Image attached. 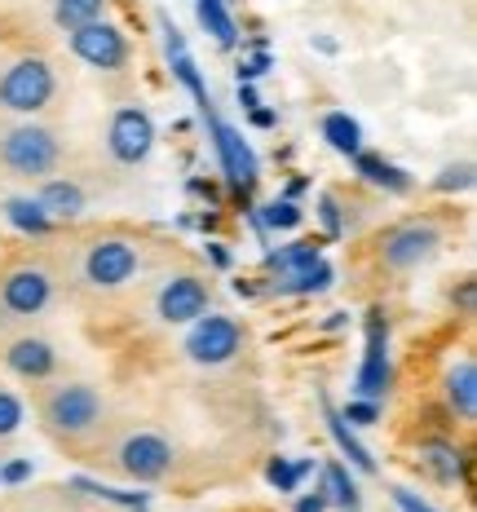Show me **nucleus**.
Segmentation results:
<instances>
[{
    "instance_id": "nucleus-1",
    "label": "nucleus",
    "mask_w": 477,
    "mask_h": 512,
    "mask_svg": "<svg viewBox=\"0 0 477 512\" xmlns=\"http://www.w3.org/2000/svg\"><path fill=\"white\" fill-rule=\"evenodd\" d=\"M40 420L53 437L62 442H84L102 429L106 420V402L93 384H53L40 398Z\"/></svg>"
},
{
    "instance_id": "nucleus-2",
    "label": "nucleus",
    "mask_w": 477,
    "mask_h": 512,
    "mask_svg": "<svg viewBox=\"0 0 477 512\" xmlns=\"http://www.w3.org/2000/svg\"><path fill=\"white\" fill-rule=\"evenodd\" d=\"M142 274V248L129 234H98L80 248V283L89 292H124Z\"/></svg>"
},
{
    "instance_id": "nucleus-3",
    "label": "nucleus",
    "mask_w": 477,
    "mask_h": 512,
    "mask_svg": "<svg viewBox=\"0 0 477 512\" xmlns=\"http://www.w3.org/2000/svg\"><path fill=\"white\" fill-rule=\"evenodd\" d=\"M0 164L14 177H49L62 164V142L45 124H18L0 137Z\"/></svg>"
},
{
    "instance_id": "nucleus-4",
    "label": "nucleus",
    "mask_w": 477,
    "mask_h": 512,
    "mask_svg": "<svg viewBox=\"0 0 477 512\" xmlns=\"http://www.w3.org/2000/svg\"><path fill=\"white\" fill-rule=\"evenodd\" d=\"M58 93V76L45 58H18L0 76V106L14 115H40Z\"/></svg>"
},
{
    "instance_id": "nucleus-5",
    "label": "nucleus",
    "mask_w": 477,
    "mask_h": 512,
    "mask_svg": "<svg viewBox=\"0 0 477 512\" xmlns=\"http://www.w3.org/2000/svg\"><path fill=\"white\" fill-rule=\"evenodd\" d=\"M438 248H442V234H438V226H429V221H402V226H389L376 243L385 270H416V265H424Z\"/></svg>"
},
{
    "instance_id": "nucleus-6",
    "label": "nucleus",
    "mask_w": 477,
    "mask_h": 512,
    "mask_svg": "<svg viewBox=\"0 0 477 512\" xmlns=\"http://www.w3.org/2000/svg\"><path fill=\"white\" fill-rule=\"evenodd\" d=\"M239 345H243V327L230 314H208V318L199 314L186 336V354L199 367H221V362L239 354Z\"/></svg>"
},
{
    "instance_id": "nucleus-7",
    "label": "nucleus",
    "mask_w": 477,
    "mask_h": 512,
    "mask_svg": "<svg viewBox=\"0 0 477 512\" xmlns=\"http://www.w3.org/2000/svg\"><path fill=\"white\" fill-rule=\"evenodd\" d=\"M53 301V274L45 265H14L0 279V309L14 318H36Z\"/></svg>"
},
{
    "instance_id": "nucleus-8",
    "label": "nucleus",
    "mask_w": 477,
    "mask_h": 512,
    "mask_svg": "<svg viewBox=\"0 0 477 512\" xmlns=\"http://www.w3.org/2000/svg\"><path fill=\"white\" fill-rule=\"evenodd\" d=\"M394 384V367H389V318L385 309H371L367 314V349H363V367L354 376L358 398L380 402Z\"/></svg>"
},
{
    "instance_id": "nucleus-9",
    "label": "nucleus",
    "mask_w": 477,
    "mask_h": 512,
    "mask_svg": "<svg viewBox=\"0 0 477 512\" xmlns=\"http://www.w3.org/2000/svg\"><path fill=\"white\" fill-rule=\"evenodd\" d=\"M115 464H120L124 477H133V482H142V486L164 482V477L173 473V446L159 433H129L120 442V451H115Z\"/></svg>"
},
{
    "instance_id": "nucleus-10",
    "label": "nucleus",
    "mask_w": 477,
    "mask_h": 512,
    "mask_svg": "<svg viewBox=\"0 0 477 512\" xmlns=\"http://www.w3.org/2000/svg\"><path fill=\"white\" fill-rule=\"evenodd\" d=\"M204 124L212 128V146H217L221 173H226V181L239 190V195H248V190L257 186V155H252V146L243 142L239 128H230L226 120H221L217 106H208L204 111Z\"/></svg>"
},
{
    "instance_id": "nucleus-11",
    "label": "nucleus",
    "mask_w": 477,
    "mask_h": 512,
    "mask_svg": "<svg viewBox=\"0 0 477 512\" xmlns=\"http://www.w3.org/2000/svg\"><path fill=\"white\" fill-rule=\"evenodd\" d=\"M106 151L120 164H142L155 151V120L142 106H120L111 115V124H106Z\"/></svg>"
},
{
    "instance_id": "nucleus-12",
    "label": "nucleus",
    "mask_w": 477,
    "mask_h": 512,
    "mask_svg": "<svg viewBox=\"0 0 477 512\" xmlns=\"http://www.w3.org/2000/svg\"><path fill=\"white\" fill-rule=\"evenodd\" d=\"M67 36H71V53H76L80 62H89L93 71H120L124 62H129V36H124L120 27L102 23V18L67 31Z\"/></svg>"
},
{
    "instance_id": "nucleus-13",
    "label": "nucleus",
    "mask_w": 477,
    "mask_h": 512,
    "mask_svg": "<svg viewBox=\"0 0 477 512\" xmlns=\"http://www.w3.org/2000/svg\"><path fill=\"white\" fill-rule=\"evenodd\" d=\"M204 309H208V279H199V274H173V279L159 283V292H155L159 323H168V327L195 323Z\"/></svg>"
},
{
    "instance_id": "nucleus-14",
    "label": "nucleus",
    "mask_w": 477,
    "mask_h": 512,
    "mask_svg": "<svg viewBox=\"0 0 477 512\" xmlns=\"http://www.w3.org/2000/svg\"><path fill=\"white\" fill-rule=\"evenodd\" d=\"M159 36H164V53H168V67H173V76H177V84L195 98V106H199V115L212 106V98H208V89H204V76H199V67H195V58H190V49H186V36L173 27V18L168 14H159Z\"/></svg>"
},
{
    "instance_id": "nucleus-15",
    "label": "nucleus",
    "mask_w": 477,
    "mask_h": 512,
    "mask_svg": "<svg viewBox=\"0 0 477 512\" xmlns=\"http://www.w3.org/2000/svg\"><path fill=\"white\" fill-rule=\"evenodd\" d=\"M5 367L14 371L18 380L40 384V380H49L53 371H58V354H53L49 340H40V336H18L14 345L5 349Z\"/></svg>"
},
{
    "instance_id": "nucleus-16",
    "label": "nucleus",
    "mask_w": 477,
    "mask_h": 512,
    "mask_svg": "<svg viewBox=\"0 0 477 512\" xmlns=\"http://www.w3.org/2000/svg\"><path fill=\"white\" fill-rule=\"evenodd\" d=\"M442 398H447V411L455 415V420H464V424L477 420V362L473 358H460L447 371V380H442Z\"/></svg>"
},
{
    "instance_id": "nucleus-17",
    "label": "nucleus",
    "mask_w": 477,
    "mask_h": 512,
    "mask_svg": "<svg viewBox=\"0 0 477 512\" xmlns=\"http://www.w3.org/2000/svg\"><path fill=\"white\" fill-rule=\"evenodd\" d=\"M36 204L49 212V221H76L89 199H84L80 181H71V177H45V186H40Z\"/></svg>"
},
{
    "instance_id": "nucleus-18",
    "label": "nucleus",
    "mask_w": 477,
    "mask_h": 512,
    "mask_svg": "<svg viewBox=\"0 0 477 512\" xmlns=\"http://www.w3.org/2000/svg\"><path fill=\"white\" fill-rule=\"evenodd\" d=\"M420 460L429 468L438 482H469V455L460 451L455 442H424L420 446Z\"/></svg>"
},
{
    "instance_id": "nucleus-19",
    "label": "nucleus",
    "mask_w": 477,
    "mask_h": 512,
    "mask_svg": "<svg viewBox=\"0 0 477 512\" xmlns=\"http://www.w3.org/2000/svg\"><path fill=\"white\" fill-rule=\"evenodd\" d=\"M270 287L279 296H314V292H327V287H332V265L318 256L314 265H301V270H288V274H274Z\"/></svg>"
},
{
    "instance_id": "nucleus-20",
    "label": "nucleus",
    "mask_w": 477,
    "mask_h": 512,
    "mask_svg": "<svg viewBox=\"0 0 477 512\" xmlns=\"http://www.w3.org/2000/svg\"><path fill=\"white\" fill-rule=\"evenodd\" d=\"M323 420H327V433H332V442L341 446L345 460L354 464V468H363V473H376V460H371V451L354 437V424H345V420H341V411H336L327 398H323Z\"/></svg>"
},
{
    "instance_id": "nucleus-21",
    "label": "nucleus",
    "mask_w": 477,
    "mask_h": 512,
    "mask_svg": "<svg viewBox=\"0 0 477 512\" xmlns=\"http://www.w3.org/2000/svg\"><path fill=\"white\" fill-rule=\"evenodd\" d=\"M354 168H358V177H363V181H371V186H380V190H389V195H407V190H411V177L402 173L398 164L380 159V155L358 151L354 155Z\"/></svg>"
},
{
    "instance_id": "nucleus-22",
    "label": "nucleus",
    "mask_w": 477,
    "mask_h": 512,
    "mask_svg": "<svg viewBox=\"0 0 477 512\" xmlns=\"http://www.w3.org/2000/svg\"><path fill=\"white\" fill-rule=\"evenodd\" d=\"M323 495H327V504H336L341 512H358L363 508V495H358V482L349 477V468L345 464H323Z\"/></svg>"
},
{
    "instance_id": "nucleus-23",
    "label": "nucleus",
    "mask_w": 477,
    "mask_h": 512,
    "mask_svg": "<svg viewBox=\"0 0 477 512\" xmlns=\"http://www.w3.org/2000/svg\"><path fill=\"white\" fill-rule=\"evenodd\" d=\"M323 142L341 155H358L363 151V128H358V120H349L345 111H332L323 120Z\"/></svg>"
},
{
    "instance_id": "nucleus-24",
    "label": "nucleus",
    "mask_w": 477,
    "mask_h": 512,
    "mask_svg": "<svg viewBox=\"0 0 477 512\" xmlns=\"http://www.w3.org/2000/svg\"><path fill=\"white\" fill-rule=\"evenodd\" d=\"M195 9H199V23L208 27V36H217L221 49H230L239 40V27H235V18H230L226 0H195Z\"/></svg>"
},
{
    "instance_id": "nucleus-25",
    "label": "nucleus",
    "mask_w": 477,
    "mask_h": 512,
    "mask_svg": "<svg viewBox=\"0 0 477 512\" xmlns=\"http://www.w3.org/2000/svg\"><path fill=\"white\" fill-rule=\"evenodd\" d=\"M5 217H9V226L14 230H23V234H49V212L36 204V199H9L5 204Z\"/></svg>"
},
{
    "instance_id": "nucleus-26",
    "label": "nucleus",
    "mask_w": 477,
    "mask_h": 512,
    "mask_svg": "<svg viewBox=\"0 0 477 512\" xmlns=\"http://www.w3.org/2000/svg\"><path fill=\"white\" fill-rule=\"evenodd\" d=\"M106 9V0H53V18L62 31H76L84 23H98Z\"/></svg>"
},
{
    "instance_id": "nucleus-27",
    "label": "nucleus",
    "mask_w": 477,
    "mask_h": 512,
    "mask_svg": "<svg viewBox=\"0 0 477 512\" xmlns=\"http://www.w3.org/2000/svg\"><path fill=\"white\" fill-rule=\"evenodd\" d=\"M76 490H89L93 499H106V504H115V508H129V512H146L151 508V499L146 495H137V490H115V486H102V482H89V477H76L71 482Z\"/></svg>"
},
{
    "instance_id": "nucleus-28",
    "label": "nucleus",
    "mask_w": 477,
    "mask_h": 512,
    "mask_svg": "<svg viewBox=\"0 0 477 512\" xmlns=\"http://www.w3.org/2000/svg\"><path fill=\"white\" fill-rule=\"evenodd\" d=\"M318 261V243H288V248H279V252H270L265 256V270L270 274H288V270H301V265H314Z\"/></svg>"
},
{
    "instance_id": "nucleus-29",
    "label": "nucleus",
    "mask_w": 477,
    "mask_h": 512,
    "mask_svg": "<svg viewBox=\"0 0 477 512\" xmlns=\"http://www.w3.org/2000/svg\"><path fill=\"white\" fill-rule=\"evenodd\" d=\"M314 468V460H301V464H288V460H270V468H265V482H270L279 495H288V490L301 486V477Z\"/></svg>"
},
{
    "instance_id": "nucleus-30",
    "label": "nucleus",
    "mask_w": 477,
    "mask_h": 512,
    "mask_svg": "<svg viewBox=\"0 0 477 512\" xmlns=\"http://www.w3.org/2000/svg\"><path fill=\"white\" fill-rule=\"evenodd\" d=\"M261 226H270V230H296L301 226V208H296V199H274V204H265L261 208Z\"/></svg>"
},
{
    "instance_id": "nucleus-31",
    "label": "nucleus",
    "mask_w": 477,
    "mask_h": 512,
    "mask_svg": "<svg viewBox=\"0 0 477 512\" xmlns=\"http://www.w3.org/2000/svg\"><path fill=\"white\" fill-rule=\"evenodd\" d=\"M433 190H442V195H455V190H473V164H451V168H442L438 181H433Z\"/></svg>"
},
{
    "instance_id": "nucleus-32",
    "label": "nucleus",
    "mask_w": 477,
    "mask_h": 512,
    "mask_svg": "<svg viewBox=\"0 0 477 512\" xmlns=\"http://www.w3.org/2000/svg\"><path fill=\"white\" fill-rule=\"evenodd\" d=\"M18 424H23V402L9 389H0V437H14Z\"/></svg>"
},
{
    "instance_id": "nucleus-33",
    "label": "nucleus",
    "mask_w": 477,
    "mask_h": 512,
    "mask_svg": "<svg viewBox=\"0 0 477 512\" xmlns=\"http://www.w3.org/2000/svg\"><path fill=\"white\" fill-rule=\"evenodd\" d=\"M341 420H345V424H358V429H367V424L380 420V407H376L371 398H354V402H345Z\"/></svg>"
},
{
    "instance_id": "nucleus-34",
    "label": "nucleus",
    "mask_w": 477,
    "mask_h": 512,
    "mask_svg": "<svg viewBox=\"0 0 477 512\" xmlns=\"http://www.w3.org/2000/svg\"><path fill=\"white\" fill-rule=\"evenodd\" d=\"M318 221H323V230L332 234V239H341V234H345V221H341V204H336V195H318Z\"/></svg>"
},
{
    "instance_id": "nucleus-35",
    "label": "nucleus",
    "mask_w": 477,
    "mask_h": 512,
    "mask_svg": "<svg viewBox=\"0 0 477 512\" xmlns=\"http://www.w3.org/2000/svg\"><path fill=\"white\" fill-rule=\"evenodd\" d=\"M265 71H270V53H265V49H257V53H252L248 62H239V80H243V84L261 80Z\"/></svg>"
},
{
    "instance_id": "nucleus-36",
    "label": "nucleus",
    "mask_w": 477,
    "mask_h": 512,
    "mask_svg": "<svg viewBox=\"0 0 477 512\" xmlns=\"http://www.w3.org/2000/svg\"><path fill=\"white\" fill-rule=\"evenodd\" d=\"M31 477V460H9V464H0V482L5 486H23Z\"/></svg>"
},
{
    "instance_id": "nucleus-37",
    "label": "nucleus",
    "mask_w": 477,
    "mask_h": 512,
    "mask_svg": "<svg viewBox=\"0 0 477 512\" xmlns=\"http://www.w3.org/2000/svg\"><path fill=\"white\" fill-rule=\"evenodd\" d=\"M394 504H398V512H438V508H429L420 495H411L407 486H394Z\"/></svg>"
},
{
    "instance_id": "nucleus-38",
    "label": "nucleus",
    "mask_w": 477,
    "mask_h": 512,
    "mask_svg": "<svg viewBox=\"0 0 477 512\" xmlns=\"http://www.w3.org/2000/svg\"><path fill=\"white\" fill-rule=\"evenodd\" d=\"M451 301L464 309V314H473V301H477V283L473 279H464L460 283V292H451Z\"/></svg>"
},
{
    "instance_id": "nucleus-39",
    "label": "nucleus",
    "mask_w": 477,
    "mask_h": 512,
    "mask_svg": "<svg viewBox=\"0 0 477 512\" xmlns=\"http://www.w3.org/2000/svg\"><path fill=\"white\" fill-rule=\"evenodd\" d=\"M296 512H327V495H323V486H318L314 495H301V499H296Z\"/></svg>"
},
{
    "instance_id": "nucleus-40",
    "label": "nucleus",
    "mask_w": 477,
    "mask_h": 512,
    "mask_svg": "<svg viewBox=\"0 0 477 512\" xmlns=\"http://www.w3.org/2000/svg\"><path fill=\"white\" fill-rule=\"evenodd\" d=\"M208 261L212 265H217V270H230V252H226V243H208Z\"/></svg>"
},
{
    "instance_id": "nucleus-41",
    "label": "nucleus",
    "mask_w": 477,
    "mask_h": 512,
    "mask_svg": "<svg viewBox=\"0 0 477 512\" xmlns=\"http://www.w3.org/2000/svg\"><path fill=\"white\" fill-rule=\"evenodd\" d=\"M252 124H257V128H274V124H279V115L265 111V106H252Z\"/></svg>"
},
{
    "instance_id": "nucleus-42",
    "label": "nucleus",
    "mask_w": 477,
    "mask_h": 512,
    "mask_svg": "<svg viewBox=\"0 0 477 512\" xmlns=\"http://www.w3.org/2000/svg\"><path fill=\"white\" fill-rule=\"evenodd\" d=\"M239 106H243V111L261 106V102H257V89H252V84H243V80H239Z\"/></svg>"
},
{
    "instance_id": "nucleus-43",
    "label": "nucleus",
    "mask_w": 477,
    "mask_h": 512,
    "mask_svg": "<svg viewBox=\"0 0 477 512\" xmlns=\"http://www.w3.org/2000/svg\"><path fill=\"white\" fill-rule=\"evenodd\" d=\"M345 323H349V314H327V323H323V327H327V332H341Z\"/></svg>"
},
{
    "instance_id": "nucleus-44",
    "label": "nucleus",
    "mask_w": 477,
    "mask_h": 512,
    "mask_svg": "<svg viewBox=\"0 0 477 512\" xmlns=\"http://www.w3.org/2000/svg\"><path fill=\"white\" fill-rule=\"evenodd\" d=\"M301 190H305V181H301V177H292V186H288V195H283V199H296Z\"/></svg>"
}]
</instances>
